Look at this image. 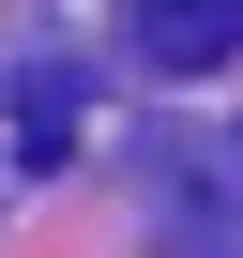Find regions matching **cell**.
I'll use <instances>...</instances> for the list:
<instances>
[{
  "label": "cell",
  "instance_id": "1",
  "mask_svg": "<svg viewBox=\"0 0 243 258\" xmlns=\"http://www.w3.org/2000/svg\"><path fill=\"white\" fill-rule=\"evenodd\" d=\"M122 31L152 76H213V61H243V0H122Z\"/></svg>",
  "mask_w": 243,
  "mask_h": 258
}]
</instances>
